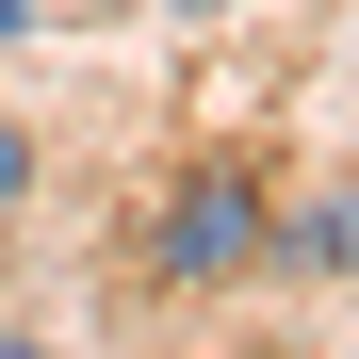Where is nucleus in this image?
I'll list each match as a JSON object with an SVG mask.
<instances>
[{
  "mask_svg": "<svg viewBox=\"0 0 359 359\" xmlns=\"http://www.w3.org/2000/svg\"><path fill=\"white\" fill-rule=\"evenodd\" d=\"M147 17H262V0H147Z\"/></svg>",
  "mask_w": 359,
  "mask_h": 359,
  "instance_id": "nucleus-4",
  "label": "nucleus"
},
{
  "mask_svg": "<svg viewBox=\"0 0 359 359\" xmlns=\"http://www.w3.org/2000/svg\"><path fill=\"white\" fill-rule=\"evenodd\" d=\"M0 33H17V0H0Z\"/></svg>",
  "mask_w": 359,
  "mask_h": 359,
  "instance_id": "nucleus-5",
  "label": "nucleus"
},
{
  "mask_svg": "<svg viewBox=\"0 0 359 359\" xmlns=\"http://www.w3.org/2000/svg\"><path fill=\"white\" fill-rule=\"evenodd\" d=\"M262 278L359 294V163H343V180H311V196H278V229H262Z\"/></svg>",
  "mask_w": 359,
  "mask_h": 359,
  "instance_id": "nucleus-2",
  "label": "nucleus"
},
{
  "mask_svg": "<svg viewBox=\"0 0 359 359\" xmlns=\"http://www.w3.org/2000/svg\"><path fill=\"white\" fill-rule=\"evenodd\" d=\"M33 180H49V147L17 131V114H0V212H17V196H33Z\"/></svg>",
  "mask_w": 359,
  "mask_h": 359,
  "instance_id": "nucleus-3",
  "label": "nucleus"
},
{
  "mask_svg": "<svg viewBox=\"0 0 359 359\" xmlns=\"http://www.w3.org/2000/svg\"><path fill=\"white\" fill-rule=\"evenodd\" d=\"M262 229H278V180L245 147H212V163H180L163 196H147L131 262H147V294H245L262 278Z\"/></svg>",
  "mask_w": 359,
  "mask_h": 359,
  "instance_id": "nucleus-1",
  "label": "nucleus"
}]
</instances>
